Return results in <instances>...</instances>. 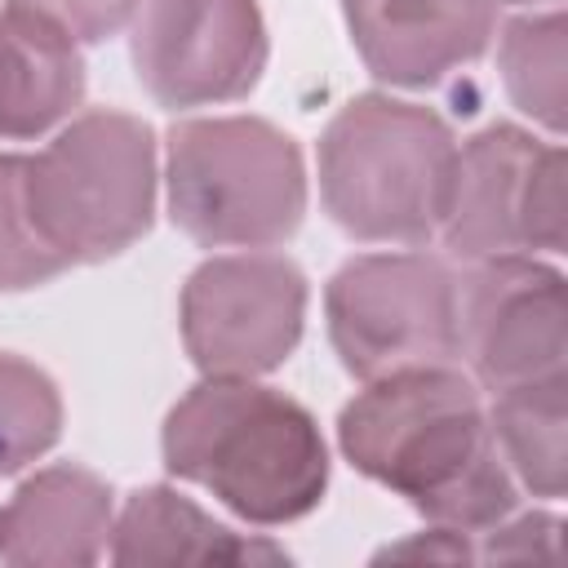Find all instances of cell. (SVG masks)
<instances>
[{
  "label": "cell",
  "mask_w": 568,
  "mask_h": 568,
  "mask_svg": "<svg viewBox=\"0 0 568 568\" xmlns=\"http://www.w3.org/2000/svg\"><path fill=\"white\" fill-rule=\"evenodd\" d=\"M337 439L355 470L439 528L488 532L515 510V475L493 444L479 390L453 364L373 377L342 408Z\"/></svg>",
  "instance_id": "cell-1"
},
{
  "label": "cell",
  "mask_w": 568,
  "mask_h": 568,
  "mask_svg": "<svg viewBox=\"0 0 568 568\" xmlns=\"http://www.w3.org/2000/svg\"><path fill=\"white\" fill-rule=\"evenodd\" d=\"M164 462L253 524L302 519L328 488L315 417L253 377H209L182 395L164 422Z\"/></svg>",
  "instance_id": "cell-2"
},
{
  "label": "cell",
  "mask_w": 568,
  "mask_h": 568,
  "mask_svg": "<svg viewBox=\"0 0 568 568\" xmlns=\"http://www.w3.org/2000/svg\"><path fill=\"white\" fill-rule=\"evenodd\" d=\"M457 169V138L430 111L386 93L351 98L320 138V195L328 217L377 244L439 235Z\"/></svg>",
  "instance_id": "cell-3"
},
{
  "label": "cell",
  "mask_w": 568,
  "mask_h": 568,
  "mask_svg": "<svg viewBox=\"0 0 568 568\" xmlns=\"http://www.w3.org/2000/svg\"><path fill=\"white\" fill-rule=\"evenodd\" d=\"M169 209L209 248L284 244L306 213L302 151L257 115L182 120L169 133Z\"/></svg>",
  "instance_id": "cell-4"
},
{
  "label": "cell",
  "mask_w": 568,
  "mask_h": 568,
  "mask_svg": "<svg viewBox=\"0 0 568 568\" xmlns=\"http://www.w3.org/2000/svg\"><path fill=\"white\" fill-rule=\"evenodd\" d=\"M27 200L67 266L124 253L155 213L151 129L124 111H84L40 155H27Z\"/></svg>",
  "instance_id": "cell-5"
},
{
  "label": "cell",
  "mask_w": 568,
  "mask_h": 568,
  "mask_svg": "<svg viewBox=\"0 0 568 568\" xmlns=\"http://www.w3.org/2000/svg\"><path fill=\"white\" fill-rule=\"evenodd\" d=\"M568 164L555 142L515 124H488L457 146L453 191L439 222L457 262L559 253L568 240Z\"/></svg>",
  "instance_id": "cell-6"
},
{
  "label": "cell",
  "mask_w": 568,
  "mask_h": 568,
  "mask_svg": "<svg viewBox=\"0 0 568 568\" xmlns=\"http://www.w3.org/2000/svg\"><path fill=\"white\" fill-rule=\"evenodd\" d=\"M324 311L333 351L364 382L457 364V275L430 253L351 257L328 280Z\"/></svg>",
  "instance_id": "cell-7"
},
{
  "label": "cell",
  "mask_w": 568,
  "mask_h": 568,
  "mask_svg": "<svg viewBox=\"0 0 568 568\" xmlns=\"http://www.w3.org/2000/svg\"><path fill=\"white\" fill-rule=\"evenodd\" d=\"M306 320V275L275 253L209 257L182 288V342L209 377L280 368Z\"/></svg>",
  "instance_id": "cell-8"
},
{
  "label": "cell",
  "mask_w": 568,
  "mask_h": 568,
  "mask_svg": "<svg viewBox=\"0 0 568 568\" xmlns=\"http://www.w3.org/2000/svg\"><path fill=\"white\" fill-rule=\"evenodd\" d=\"M262 67L257 0H142L133 13V71L160 106L244 98Z\"/></svg>",
  "instance_id": "cell-9"
},
{
  "label": "cell",
  "mask_w": 568,
  "mask_h": 568,
  "mask_svg": "<svg viewBox=\"0 0 568 568\" xmlns=\"http://www.w3.org/2000/svg\"><path fill=\"white\" fill-rule=\"evenodd\" d=\"M564 275L537 257L470 262L457 280V359L488 390L564 373Z\"/></svg>",
  "instance_id": "cell-10"
},
{
  "label": "cell",
  "mask_w": 568,
  "mask_h": 568,
  "mask_svg": "<svg viewBox=\"0 0 568 568\" xmlns=\"http://www.w3.org/2000/svg\"><path fill=\"white\" fill-rule=\"evenodd\" d=\"M364 67L399 89H430L475 62L497 27L493 0H346Z\"/></svg>",
  "instance_id": "cell-11"
},
{
  "label": "cell",
  "mask_w": 568,
  "mask_h": 568,
  "mask_svg": "<svg viewBox=\"0 0 568 568\" xmlns=\"http://www.w3.org/2000/svg\"><path fill=\"white\" fill-rule=\"evenodd\" d=\"M111 488L84 466L31 475L0 510V559L18 568H84L111 541Z\"/></svg>",
  "instance_id": "cell-12"
},
{
  "label": "cell",
  "mask_w": 568,
  "mask_h": 568,
  "mask_svg": "<svg viewBox=\"0 0 568 568\" xmlns=\"http://www.w3.org/2000/svg\"><path fill=\"white\" fill-rule=\"evenodd\" d=\"M84 98L75 40L49 18L9 4L0 13V138H36Z\"/></svg>",
  "instance_id": "cell-13"
},
{
  "label": "cell",
  "mask_w": 568,
  "mask_h": 568,
  "mask_svg": "<svg viewBox=\"0 0 568 568\" xmlns=\"http://www.w3.org/2000/svg\"><path fill=\"white\" fill-rule=\"evenodd\" d=\"M111 559L124 568H169V564L231 568V564H280L284 550L217 524L173 488H142L111 524Z\"/></svg>",
  "instance_id": "cell-14"
},
{
  "label": "cell",
  "mask_w": 568,
  "mask_h": 568,
  "mask_svg": "<svg viewBox=\"0 0 568 568\" xmlns=\"http://www.w3.org/2000/svg\"><path fill=\"white\" fill-rule=\"evenodd\" d=\"M564 373L493 390V444L532 497H564L568 488V390Z\"/></svg>",
  "instance_id": "cell-15"
},
{
  "label": "cell",
  "mask_w": 568,
  "mask_h": 568,
  "mask_svg": "<svg viewBox=\"0 0 568 568\" xmlns=\"http://www.w3.org/2000/svg\"><path fill=\"white\" fill-rule=\"evenodd\" d=\"M564 58H568V22L559 9L510 18L501 31V80L510 102L546 124L550 133L564 129L568 111V84H564Z\"/></svg>",
  "instance_id": "cell-16"
},
{
  "label": "cell",
  "mask_w": 568,
  "mask_h": 568,
  "mask_svg": "<svg viewBox=\"0 0 568 568\" xmlns=\"http://www.w3.org/2000/svg\"><path fill=\"white\" fill-rule=\"evenodd\" d=\"M62 395L44 368L0 351V475L22 470L58 444Z\"/></svg>",
  "instance_id": "cell-17"
},
{
  "label": "cell",
  "mask_w": 568,
  "mask_h": 568,
  "mask_svg": "<svg viewBox=\"0 0 568 568\" xmlns=\"http://www.w3.org/2000/svg\"><path fill=\"white\" fill-rule=\"evenodd\" d=\"M67 271V257L44 240L27 200V155H0V288H36Z\"/></svg>",
  "instance_id": "cell-18"
},
{
  "label": "cell",
  "mask_w": 568,
  "mask_h": 568,
  "mask_svg": "<svg viewBox=\"0 0 568 568\" xmlns=\"http://www.w3.org/2000/svg\"><path fill=\"white\" fill-rule=\"evenodd\" d=\"M9 4L49 18L71 40H106L120 27L133 22V13H138L142 0H9Z\"/></svg>",
  "instance_id": "cell-19"
},
{
  "label": "cell",
  "mask_w": 568,
  "mask_h": 568,
  "mask_svg": "<svg viewBox=\"0 0 568 568\" xmlns=\"http://www.w3.org/2000/svg\"><path fill=\"white\" fill-rule=\"evenodd\" d=\"M559 532L564 524L555 515H519V519H501L488 528V546L484 559H541V564H559Z\"/></svg>",
  "instance_id": "cell-20"
},
{
  "label": "cell",
  "mask_w": 568,
  "mask_h": 568,
  "mask_svg": "<svg viewBox=\"0 0 568 568\" xmlns=\"http://www.w3.org/2000/svg\"><path fill=\"white\" fill-rule=\"evenodd\" d=\"M382 559H444V564H457V559H475L466 532L457 528H435V532H422L413 541H399V546H386Z\"/></svg>",
  "instance_id": "cell-21"
},
{
  "label": "cell",
  "mask_w": 568,
  "mask_h": 568,
  "mask_svg": "<svg viewBox=\"0 0 568 568\" xmlns=\"http://www.w3.org/2000/svg\"><path fill=\"white\" fill-rule=\"evenodd\" d=\"M493 4H532V0H493Z\"/></svg>",
  "instance_id": "cell-22"
}]
</instances>
